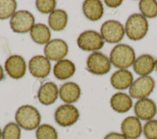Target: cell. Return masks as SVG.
I'll list each match as a JSON object with an SVG mask.
<instances>
[{"instance_id": "cell-1", "label": "cell", "mask_w": 157, "mask_h": 139, "mask_svg": "<svg viewBox=\"0 0 157 139\" xmlns=\"http://www.w3.org/2000/svg\"><path fill=\"white\" fill-rule=\"evenodd\" d=\"M136 59L134 49L129 45L120 43L115 45L110 53V61L116 68L126 69L131 66Z\"/></svg>"}, {"instance_id": "cell-2", "label": "cell", "mask_w": 157, "mask_h": 139, "mask_svg": "<svg viewBox=\"0 0 157 139\" xmlns=\"http://www.w3.org/2000/svg\"><path fill=\"white\" fill-rule=\"evenodd\" d=\"M17 124L22 129L32 130L39 126L41 116L36 108L32 105H25L18 108L15 113Z\"/></svg>"}, {"instance_id": "cell-3", "label": "cell", "mask_w": 157, "mask_h": 139, "mask_svg": "<svg viewBox=\"0 0 157 139\" xmlns=\"http://www.w3.org/2000/svg\"><path fill=\"white\" fill-rule=\"evenodd\" d=\"M148 29V21L140 13L131 15L125 24L124 31L127 37L132 40L137 41L143 39Z\"/></svg>"}, {"instance_id": "cell-4", "label": "cell", "mask_w": 157, "mask_h": 139, "mask_svg": "<svg viewBox=\"0 0 157 139\" xmlns=\"http://www.w3.org/2000/svg\"><path fill=\"white\" fill-rule=\"evenodd\" d=\"M155 86L154 79L148 75L141 76L136 79L129 89L131 98L140 99L147 98L153 91Z\"/></svg>"}, {"instance_id": "cell-5", "label": "cell", "mask_w": 157, "mask_h": 139, "mask_svg": "<svg viewBox=\"0 0 157 139\" xmlns=\"http://www.w3.org/2000/svg\"><path fill=\"white\" fill-rule=\"evenodd\" d=\"M124 33L123 25L117 20H107L101 27V36L108 43H115L120 42L124 37Z\"/></svg>"}, {"instance_id": "cell-6", "label": "cell", "mask_w": 157, "mask_h": 139, "mask_svg": "<svg viewBox=\"0 0 157 139\" xmlns=\"http://www.w3.org/2000/svg\"><path fill=\"white\" fill-rule=\"evenodd\" d=\"M34 16L27 10H18L14 13L10 20L12 31L17 33H26L34 25Z\"/></svg>"}, {"instance_id": "cell-7", "label": "cell", "mask_w": 157, "mask_h": 139, "mask_svg": "<svg viewBox=\"0 0 157 139\" xmlns=\"http://www.w3.org/2000/svg\"><path fill=\"white\" fill-rule=\"evenodd\" d=\"M88 70L95 75H104L108 73L111 68L110 59L104 54L95 51L91 53L86 61Z\"/></svg>"}, {"instance_id": "cell-8", "label": "cell", "mask_w": 157, "mask_h": 139, "mask_svg": "<svg viewBox=\"0 0 157 139\" xmlns=\"http://www.w3.org/2000/svg\"><path fill=\"white\" fill-rule=\"evenodd\" d=\"M80 114L78 109L69 103L59 106L55 112V119L56 123L63 127H68L75 124Z\"/></svg>"}, {"instance_id": "cell-9", "label": "cell", "mask_w": 157, "mask_h": 139, "mask_svg": "<svg viewBox=\"0 0 157 139\" xmlns=\"http://www.w3.org/2000/svg\"><path fill=\"white\" fill-rule=\"evenodd\" d=\"M104 44L101 35L94 31H86L82 32L77 39V45L84 51H91L101 49Z\"/></svg>"}, {"instance_id": "cell-10", "label": "cell", "mask_w": 157, "mask_h": 139, "mask_svg": "<svg viewBox=\"0 0 157 139\" xmlns=\"http://www.w3.org/2000/svg\"><path fill=\"white\" fill-rule=\"evenodd\" d=\"M134 111L137 118L147 121L154 118L157 113V107L153 100L147 97L139 99L136 102Z\"/></svg>"}, {"instance_id": "cell-11", "label": "cell", "mask_w": 157, "mask_h": 139, "mask_svg": "<svg viewBox=\"0 0 157 139\" xmlns=\"http://www.w3.org/2000/svg\"><path fill=\"white\" fill-rule=\"evenodd\" d=\"M68 46L63 40L55 39L49 41L44 47V53L47 59L61 61L67 54Z\"/></svg>"}, {"instance_id": "cell-12", "label": "cell", "mask_w": 157, "mask_h": 139, "mask_svg": "<svg viewBox=\"0 0 157 139\" xmlns=\"http://www.w3.org/2000/svg\"><path fill=\"white\" fill-rule=\"evenodd\" d=\"M31 74L36 78H45L48 75L51 69L50 62L46 57L41 55L33 56L28 63Z\"/></svg>"}, {"instance_id": "cell-13", "label": "cell", "mask_w": 157, "mask_h": 139, "mask_svg": "<svg viewBox=\"0 0 157 139\" xmlns=\"http://www.w3.org/2000/svg\"><path fill=\"white\" fill-rule=\"evenodd\" d=\"M4 67L7 73L14 79L23 77L26 69V62L23 58L16 54L10 56L7 59Z\"/></svg>"}, {"instance_id": "cell-14", "label": "cell", "mask_w": 157, "mask_h": 139, "mask_svg": "<svg viewBox=\"0 0 157 139\" xmlns=\"http://www.w3.org/2000/svg\"><path fill=\"white\" fill-rule=\"evenodd\" d=\"M121 131L127 139H137L142 133L143 127L139 118L129 116L123 119L121 124Z\"/></svg>"}, {"instance_id": "cell-15", "label": "cell", "mask_w": 157, "mask_h": 139, "mask_svg": "<svg viewBox=\"0 0 157 139\" xmlns=\"http://www.w3.org/2000/svg\"><path fill=\"white\" fill-rule=\"evenodd\" d=\"M58 92L56 85L53 82L48 81L42 85L39 88L37 97L42 104L49 105L56 100Z\"/></svg>"}, {"instance_id": "cell-16", "label": "cell", "mask_w": 157, "mask_h": 139, "mask_svg": "<svg viewBox=\"0 0 157 139\" xmlns=\"http://www.w3.org/2000/svg\"><path fill=\"white\" fill-rule=\"evenodd\" d=\"M132 73L126 69H120L115 71L111 76L112 86L119 90L126 89L131 86L133 83Z\"/></svg>"}, {"instance_id": "cell-17", "label": "cell", "mask_w": 157, "mask_h": 139, "mask_svg": "<svg viewBox=\"0 0 157 139\" xmlns=\"http://www.w3.org/2000/svg\"><path fill=\"white\" fill-rule=\"evenodd\" d=\"M110 103L115 111L124 113L128 112L132 108V100L131 97L126 93L118 92L111 97Z\"/></svg>"}, {"instance_id": "cell-18", "label": "cell", "mask_w": 157, "mask_h": 139, "mask_svg": "<svg viewBox=\"0 0 157 139\" xmlns=\"http://www.w3.org/2000/svg\"><path fill=\"white\" fill-rule=\"evenodd\" d=\"M155 67V61L152 56L144 54L139 56L133 64L134 72L139 75L146 76L151 73Z\"/></svg>"}, {"instance_id": "cell-19", "label": "cell", "mask_w": 157, "mask_h": 139, "mask_svg": "<svg viewBox=\"0 0 157 139\" xmlns=\"http://www.w3.org/2000/svg\"><path fill=\"white\" fill-rule=\"evenodd\" d=\"M59 93L61 99L63 102L70 104L78 100L81 94V89L77 83L69 81L64 83L61 86Z\"/></svg>"}, {"instance_id": "cell-20", "label": "cell", "mask_w": 157, "mask_h": 139, "mask_svg": "<svg viewBox=\"0 0 157 139\" xmlns=\"http://www.w3.org/2000/svg\"><path fill=\"white\" fill-rule=\"evenodd\" d=\"M82 9L85 17L91 21L99 20L104 13L103 5L99 0H87L84 1Z\"/></svg>"}, {"instance_id": "cell-21", "label": "cell", "mask_w": 157, "mask_h": 139, "mask_svg": "<svg viewBox=\"0 0 157 139\" xmlns=\"http://www.w3.org/2000/svg\"><path fill=\"white\" fill-rule=\"evenodd\" d=\"M75 71L74 64L68 60L63 59L58 61L53 67V73L56 78L64 80L72 76Z\"/></svg>"}, {"instance_id": "cell-22", "label": "cell", "mask_w": 157, "mask_h": 139, "mask_svg": "<svg viewBox=\"0 0 157 139\" xmlns=\"http://www.w3.org/2000/svg\"><path fill=\"white\" fill-rule=\"evenodd\" d=\"M67 22V13L61 9L54 10L48 17V24L53 30L56 31L63 30L66 26Z\"/></svg>"}, {"instance_id": "cell-23", "label": "cell", "mask_w": 157, "mask_h": 139, "mask_svg": "<svg viewBox=\"0 0 157 139\" xmlns=\"http://www.w3.org/2000/svg\"><path fill=\"white\" fill-rule=\"evenodd\" d=\"M32 39L37 43L45 44L48 43L51 37V32L47 25L42 23L34 24L30 30Z\"/></svg>"}, {"instance_id": "cell-24", "label": "cell", "mask_w": 157, "mask_h": 139, "mask_svg": "<svg viewBox=\"0 0 157 139\" xmlns=\"http://www.w3.org/2000/svg\"><path fill=\"white\" fill-rule=\"evenodd\" d=\"M142 15L148 18L157 17V2L155 0H142L139 3Z\"/></svg>"}, {"instance_id": "cell-25", "label": "cell", "mask_w": 157, "mask_h": 139, "mask_svg": "<svg viewBox=\"0 0 157 139\" xmlns=\"http://www.w3.org/2000/svg\"><path fill=\"white\" fill-rule=\"evenodd\" d=\"M36 137L37 139H58V133L52 126L43 124L37 127Z\"/></svg>"}, {"instance_id": "cell-26", "label": "cell", "mask_w": 157, "mask_h": 139, "mask_svg": "<svg viewBox=\"0 0 157 139\" xmlns=\"http://www.w3.org/2000/svg\"><path fill=\"white\" fill-rule=\"evenodd\" d=\"M17 7L14 0H0V19L5 20L12 16Z\"/></svg>"}, {"instance_id": "cell-27", "label": "cell", "mask_w": 157, "mask_h": 139, "mask_svg": "<svg viewBox=\"0 0 157 139\" xmlns=\"http://www.w3.org/2000/svg\"><path fill=\"white\" fill-rule=\"evenodd\" d=\"M21 129L20 126L15 122L8 123L2 132V139H20Z\"/></svg>"}, {"instance_id": "cell-28", "label": "cell", "mask_w": 157, "mask_h": 139, "mask_svg": "<svg viewBox=\"0 0 157 139\" xmlns=\"http://www.w3.org/2000/svg\"><path fill=\"white\" fill-rule=\"evenodd\" d=\"M142 132L147 139H157V119L147 121L143 126Z\"/></svg>"}, {"instance_id": "cell-29", "label": "cell", "mask_w": 157, "mask_h": 139, "mask_svg": "<svg viewBox=\"0 0 157 139\" xmlns=\"http://www.w3.org/2000/svg\"><path fill=\"white\" fill-rule=\"evenodd\" d=\"M37 9L39 12L43 13H52L56 5V1L54 0H37L36 2Z\"/></svg>"}, {"instance_id": "cell-30", "label": "cell", "mask_w": 157, "mask_h": 139, "mask_svg": "<svg viewBox=\"0 0 157 139\" xmlns=\"http://www.w3.org/2000/svg\"><path fill=\"white\" fill-rule=\"evenodd\" d=\"M104 139H127V138L121 133L112 132L107 134Z\"/></svg>"}, {"instance_id": "cell-31", "label": "cell", "mask_w": 157, "mask_h": 139, "mask_svg": "<svg viewBox=\"0 0 157 139\" xmlns=\"http://www.w3.org/2000/svg\"><path fill=\"white\" fill-rule=\"evenodd\" d=\"M104 2L105 3V4L111 8H116L118 6H120L123 1H118V0H116V1H110V0H105L104 1Z\"/></svg>"}, {"instance_id": "cell-32", "label": "cell", "mask_w": 157, "mask_h": 139, "mask_svg": "<svg viewBox=\"0 0 157 139\" xmlns=\"http://www.w3.org/2000/svg\"><path fill=\"white\" fill-rule=\"evenodd\" d=\"M4 78V70L2 67L0 65V81H1Z\"/></svg>"}, {"instance_id": "cell-33", "label": "cell", "mask_w": 157, "mask_h": 139, "mask_svg": "<svg viewBox=\"0 0 157 139\" xmlns=\"http://www.w3.org/2000/svg\"><path fill=\"white\" fill-rule=\"evenodd\" d=\"M155 67H156V72H157V58L155 61Z\"/></svg>"}, {"instance_id": "cell-34", "label": "cell", "mask_w": 157, "mask_h": 139, "mask_svg": "<svg viewBox=\"0 0 157 139\" xmlns=\"http://www.w3.org/2000/svg\"><path fill=\"white\" fill-rule=\"evenodd\" d=\"M1 137H2V131H1V129L0 128V139L1 138Z\"/></svg>"}]
</instances>
